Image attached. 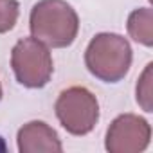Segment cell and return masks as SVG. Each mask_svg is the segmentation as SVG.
<instances>
[{
	"instance_id": "1",
	"label": "cell",
	"mask_w": 153,
	"mask_h": 153,
	"mask_svg": "<svg viewBox=\"0 0 153 153\" xmlns=\"http://www.w3.org/2000/svg\"><path fill=\"white\" fill-rule=\"evenodd\" d=\"M29 27L33 38L49 47L63 49L78 36L79 18L65 0H40L31 11Z\"/></svg>"
},
{
	"instance_id": "2",
	"label": "cell",
	"mask_w": 153,
	"mask_h": 153,
	"mask_svg": "<svg viewBox=\"0 0 153 153\" xmlns=\"http://www.w3.org/2000/svg\"><path fill=\"white\" fill-rule=\"evenodd\" d=\"M85 63L90 74L97 79L117 83L128 74L131 67V47L121 34H96L87 47Z\"/></svg>"
},
{
	"instance_id": "3",
	"label": "cell",
	"mask_w": 153,
	"mask_h": 153,
	"mask_svg": "<svg viewBox=\"0 0 153 153\" xmlns=\"http://www.w3.org/2000/svg\"><path fill=\"white\" fill-rule=\"evenodd\" d=\"M11 67L16 81L27 88L45 87L54 70L49 49L36 38H24L13 47Z\"/></svg>"
},
{
	"instance_id": "4",
	"label": "cell",
	"mask_w": 153,
	"mask_h": 153,
	"mask_svg": "<svg viewBox=\"0 0 153 153\" xmlns=\"http://www.w3.org/2000/svg\"><path fill=\"white\" fill-rule=\"evenodd\" d=\"M56 117L72 135H87L99 119V105L96 96L85 87H70L63 90L56 101Z\"/></svg>"
},
{
	"instance_id": "5",
	"label": "cell",
	"mask_w": 153,
	"mask_h": 153,
	"mask_svg": "<svg viewBox=\"0 0 153 153\" xmlns=\"http://www.w3.org/2000/svg\"><path fill=\"white\" fill-rule=\"evenodd\" d=\"M151 128L146 119L124 114L119 115L106 131V149L110 153H139L148 148Z\"/></svg>"
},
{
	"instance_id": "6",
	"label": "cell",
	"mask_w": 153,
	"mask_h": 153,
	"mask_svg": "<svg viewBox=\"0 0 153 153\" xmlns=\"http://www.w3.org/2000/svg\"><path fill=\"white\" fill-rule=\"evenodd\" d=\"M18 149L22 153H59L61 142L58 133L43 121H33L18 130Z\"/></svg>"
},
{
	"instance_id": "7",
	"label": "cell",
	"mask_w": 153,
	"mask_h": 153,
	"mask_svg": "<svg viewBox=\"0 0 153 153\" xmlns=\"http://www.w3.org/2000/svg\"><path fill=\"white\" fill-rule=\"evenodd\" d=\"M128 33L130 36L146 47L153 45V13L149 7L135 9L128 18Z\"/></svg>"
},
{
	"instance_id": "8",
	"label": "cell",
	"mask_w": 153,
	"mask_h": 153,
	"mask_svg": "<svg viewBox=\"0 0 153 153\" xmlns=\"http://www.w3.org/2000/svg\"><path fill=\"white\" fill-rule=\"evenodd\" d=\"M18 2L16 0H0V34L15 27L18 20Z\"/></svg>"
},
{
	"instance_id": "9",
	"label": "cell",
	"mask_w": 153,
	"mask_h": 153,
	"mask_svg": "<svg viewBox=\"0 0 153 153\" xmlns=\"http://www.w3.org/2000/svg\"><path fill=\"white\" fill-rule=\"evenodd\" d=\"M151 63L146 65V70L137 83V103L146 112H151Z\"/></svg>"
},
{
	"instance_id": "10",
	"label": "cell",
	"mask_w": 153,
	"mask_h": 153,
	"mask_svg": "<svg viewBox=\"0 0 153 153\" xmlns=\"http://www.w3.org/2000/svg\"><path fill=\"white\" fill-rule=\"evenodd\" d=\"M4 151H7V146H6V142H4V139L0 137V153H4Z\"/></svg>"
},
{
	"instance_id": "11",
	"label": "cell",
	"mask_w": 153,
	"mask_h": 153,
	"mask_svg": "<svg viewBox=\"0 0 153 153\" xmlns=\"http://www.w3.org/2000/svg\"><path fill=\"white\" fill-rule=\"evenodd\" d=\"M0 99H2V85H0Z\"/></svg>"
}]
</instances>
